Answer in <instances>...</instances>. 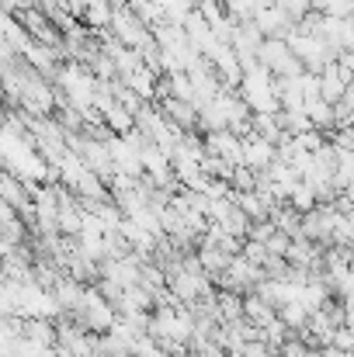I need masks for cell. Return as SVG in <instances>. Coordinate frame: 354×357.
<instances>
[{
	"label": "cell",
	"mask_w": 354,
	"mask_h": 357,
	"mask_svg": "<svg viewBox=\"0 0 354 357\" xmlns=\"http://www.w3.org/2000/svg\"><path fill=\"white\" fill-rule=\"evenodd\" d=\"M257 59L278 77V80H285V77H299L306 66H302V59L292 52V45H288V38H264V45H260V52H257Z\"/></svg>",
	"instance_id": "cell-1"
},
{
	"label": "cell",
	"mask_w": 354,
	"mask_h": 357,
	"mask_svg": "<svg viewBox=\"0 0 354 357\" xmlns=\"http://www.w3.org/2000/svg\"><path fill=\"white\" fill-rule=\"evenodd\" d=\"M278 163V146L260 139V135H243V167L257 170V174H267L271 167Z\"/></svg>",
	"instance_id": "cell-2"
},
{
	"label": "cell",
	"mask_w": 354,
	"mask_h": 357,
	"mask_svg": "<svg viewBox=\"0 0 354 357\" xmlns=\"http://www.w3.org/2000/svg\"><path fill=\"white\" fill-rule=\"evenodd\" d=\"M243 316H246V323H250V326L267 330V326L278 319V309H274L267 298H260L257 291H250V295L243 298Z\"/></svg>",
	"instance_id": "cell-3"
},
{
	"label": "cell",
	"mask_w": 354,
	"mask_h": 357,
	"mask_svg": "<svg viewBox=\"0 0 354 357\" xmlns=\"http://www.w3.org/2000/svg\"><path fill=\"white\" fill-rule=\"evenodd\" d=\"M278 7H281L295 24H302L309 14H316V10H313V0H278Z\"/></svg>",
	"instance_id": "cell-4"
},
{
	"label": "cell",
	"mask_w": 354,
	"mask_h": 357,
	"mask_svg": "<svg viewBox=\"0 0 354 357\" xmlns=\"http://www.w3.org/2000/svg\"><path fill=\"white\" fill-rule=\"evenodd\" d=\"M323 357H354V351H341V347H323Z\"/></svg>",
	"instance_id": "cell-5"
}]
</instances>
